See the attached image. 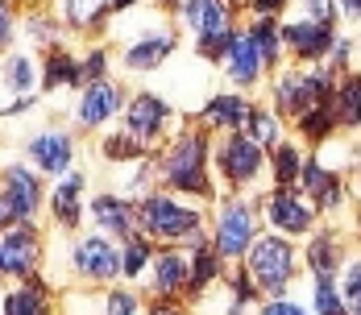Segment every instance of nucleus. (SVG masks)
<instances>
[{"instance_id":"41","label":"nucleus","mask_w":361,"mask_h":315,"mask_svg":"<svg viewBox=\"0 0 361 315\" xmlns=\"http://www.w3.org/2000/svg\"><path fill=\"white\" fill-rule=\"evenodd\" d=\"M250 295H253L250 278H237V299H241V303H245V299H250Z\"/></svg>"},{"instance_id":"11","label":"nucleus","mask_w":361,"mask_h":315,"mask_svg":"<svg viewBox=\"0 0 361 315\" xmlns=\"http://www.w3.org/2000/svg\"><path fill=\"white\" fill-rule=\"evenodd\" d=\"M30 158H34L42 171L63 175L71 166V137L67 133H42V137L30 141Z\"/></svg>"},{"instance_id":"8","label":"nucleus","mask_w":361,"mask_h":315,"mask_svg":"<svg viewBox=\"0 0 361 315\" xmlns=\"http://www.w3.org/2000/svg\"><path fill=\"white\" fill-rule=\"evenodd\" d=\"M75 266H79V274L83 278H112L116 270H121V257H116V249L104 241V237H87L83 245L75 249Z\"/></svg>"},{"instance_id":"1","label":"nucleus","mask_w":361,"mask_h":315,"mask_svg":"<svg viewBox=\"0 0 361 315\" xmlns=\"http://www.w3.org/2000/svg\"><path fill=\"white\" fill-rule=\"evenodd\" d=\"M295 270V253H290L279 237H262L257 245H250V274L257 278L262 290L270 295H283Z\"/></svg>"},{"instance_id":"27","label":"nucleus","mask_w":361,"mask_h":315,"mask_svg":"<svg viewBox=\"0 0 361 315\" xmlns=\"http://www.w3.org/2000/svg\"><path fill=\"white\" fill-rule=\"evenodd\" d=\"M299 125H303V133L307 137H324L328 129H332V116H328V104L320 100V104H312L303 116H299Z\"/></svg>"},{"instance_id":"3","label":"nucleus","mask_w":361,"mask_h":315,"mask_svg":"<svg viewBox=\"0 0 361 315\" xmlns=\"http://www.w3.org/2000/svg\"><path fill=\"white\" fill-rule=\"evenodd\" d=\"M166 178L179 187V191H200L208 195V178H204V137H187L171 149V158L162 162Z\"/></svg>"},{"instance_id":"38","label":"nucleus","mask_w":361,"mask_h":315,"mask_svg":"<svg viewBox=\"0 0 361 315\" xmlns=\"http://www.w3.org/2000/svg\"><path fill=\"white\" fill-rule=\"evenodd\" d=\"M307 4H312V21L332 25V0H307Z\"/></svg>"},{"instance_id":"26","label":"nucleus","mask_w":361,"mask_h":315,"mask_svg":"<svg viewBox=\"0 0 361 315\" xmlns=\"http://www.w3.org/2000/svg\"><path fill=\"white\" fill-rule=\"evenodd\" d=\"M307 261H312V270H316L320 278H332V270H336V249H332V241H328V237L312 241V253H307Z\"/></svg>"},{"instance_id":"28","label":"nucleus","mask_w":361,"mask_h":315,"mask_svg":"<svg viewBox=\"0 0 361 315\" xmlns=\"http://www.w3.org/2000/svg\"><path fill=\"white\" fill-rule=\"evenodd\" d=\"M250 37H253V46L262 50V63H270V58L279 54V42H274V25H270L266 17H262V21L253 25V34H250Z\"/></svg>"},{"instance_id":"39","label":"nucleus","mask_w":361,"mask_h":315,"mask_svg":"<svg viewBox=\"0 0 361 315\" xmlns=\"http://www.w3.org/2000/svg\"><path fill=\"white\" fill-rule=\"evenodd\" d=\"M109 307L112 311H133V295H112Z\"/></svg>"},{"instance_id":"40","label":"nucleus","mask_w":361,"mask_h":315,"mask_svg":"<svg viewBox=\"0 0 361 315\" xmlns=\"http://www.w3.org/2000/svg\"><path fill=\"white\" fill-rule=\"evenodd\" d=\"M100 70H104V54L92 50V58H87V75H100Z\"/></svg>"},{"instance_id":"23","label":"nucleus","mask_w":361,"mask_h":315,"mask_svg":"<svg viewBox=\"0 0 361 315\" xmlns=\"http://www.w3.org/2000/svg\"><path fill=\"white\" fill-rule=\"evenodd\" d=\"M83 75L75 67L71 58H63V54H50V63H46V83L50 87H67V83H79Z\"/></svg>"},{"instance_id":"13","label":"nucleus","mask_w":361,"mask_h":315,"mask_svg":"<svg viewBox=\"0 0 361 315\" xmlns=\"http://www.w3.org/2000/svg\"><path fill=\"white\" fill-rule=\"evenodd\" d=\"M283 37H287V46H295V54L320 58L328 46H332V25H324V21H299V25H290Z\"/></svg>"},{"instance_id":"45","label":"nucleus","mask_w":361,"mask_h":315,"mask_svg":"<svg viewBox=\"0 0 361 315\" xmlns=\"http://www.w3.org/2000/svg\"><path fill=\"white\" fill-rule=\"evenodd\" d=\"M345 8H349V17H357V13H361V0H345Z\"/></svg>"},{"instance_id":"4","label":"nucleus","mask_w":361,"mask_h":315,"mask_svg":"<svg viewBox=\"0 0 361 315\" xmlns=\"http://www.w3.org/2000/svg\"><path fill=\"white\" fill-rule=\"evenodd\" d=\"M137 220H142L145 233H154V237H187V233H195V224H200V216L191 208H179V204H171V199H162V195L145 199Z\"/></svg>"},{"instance_id":"7","label":"nucleus","mask_w":361,"mask_h":315,"mask_svg":"<svg viewBox=\"0 0 361 315\" xmlns=\"http://www.w3.org/2000/svg\"><path fill=\"white\" fill-rule=\"evenodd\" d=\"M37 261V237L34 228H13L8 237H0V274H30Z\"/></svg>"},{"instance_id":"10","label":"nucleus","mask_w":361,"mask_h":315,"mask_svg":"<svg viewBox=\"0 0 361 315\" xmlns=\"http://www.w3.org/2000/svg\"><path fill=\"white\" fill-rule=\"evenodd\" d=\"M4 208L13 211V220H30L37 211V178L30 171H8V183H4Z\"/></svg>"},{"instance_id":"35","label":"nucleus","mask_w":361,"mask_h":315,"mask_svg":"<svg viewBox=\"0 0 361 315\" xmlns=\"http://www.w3.org/2000/svg\"><path fill=\"white\" fill-rule=\"evenodd\" d=\"M145 257H149V249H145L142 241H129L125 257H121V270H125V274H137V270L145 266Z\"/></svg>"},{"instance_id":"19","label":"nucleus","mask_w":361,"mask_h":315,"mask_svg":"<svg viewBox=\"0 0 361 315\" xmlns=\"http://www.w3.org/2000/svg\"><path fill=\"white\" fill-rule=\"evenodd\" d=\"M96 220H100L104 228H112V233H125V237H129V228H133L137 216H133L129 204H121V199H109V195H104V199H96Z\"/></svg>"},{"instance_id":"25","label":"nucleus","mask_w":361,"mask_h":315,"mask_svg":"<svg viewBox=\"0 0 361 315\" xmlns=\"http://www.w3.org/2000/svg\"><path fill=\"white\" fill-rule=\"evenodd\" d=\"M303 187H312V191L320 195V204H336V199H341V191H336V178L324 175L320 166H307V171H303Z\"/></svg>"},{"instance_id":"24","label":"nucleus","mask_w":361,"mask_h":315,"mask_svg":"<svg viewBox=\"0 0 361 315\" xmlns=\"http://www.w3.org/2000/svg\"><path fill=\"white\" fill-rule=\"evenodd\" d=\"M183 282H187L183 261L175 253H162V257H158V290H179Z\"/></svg>"},{"instance_id":"18","label":"nucleus","mask_w":361,"mask_h":315,"mask_svg":"<svg viewBox=\"0 0 361 315\" xmlns=\"http://www.w3.org/2000/svg\"><path fill=\"white\" fill-rule=\"evenodd\" d=\"M79 191H83V178H79V175L63 178V183H59V191H54V211H59V224H67V228L79 220Z\"/></svg>"},{"instance_id":"37","label":"nucleus","mask_w":361,"mask_h":315,"mask_svg":"<svg viewBox=\"0 0 361 315\" xmlns=\"http://www.w3.org/2000/svg\"><path fill=\"white\" fill-rule=\"evenodd\" d=\"M316 307H320V311H341V299H336V290H332V286H328V278H320V290H316Z\"/></svg>"},{"instance_id":"5","label":"nucleus","mask_w":361,"mask_h":315,"mask_svg":"<svg viewBox=\"0 0 361 315\" xmlns=\"http://www.w3.org/2000/svg\"><path fill=\"white\" fill-rule=\"evenodd\" d=\"M253 241V216L250 208H241V204H233V208H224L220 216V228H216V253L220 257H237V253H245Z\"/></svg>"},{"instance_id":"9","label":"nucleus","mask_w":361,"mask_h":315,"mask_svg":"<svg viewBox=\"0 0 361 315\" xmlns=\"http://www.w3.org/2000/svg\"><path fill=\"white\" fill-rule=\"evenodd\" d=\"M220 166L233 183H250L262 166V145L253 137H233L224 149H220Z\"/></svg>"},{"instance_id":"33","label":"nucleus","mask_w":361,"mask_h":315,"mask_svg":"<svg viewBox=\"0 0 361 315\" xmlns=\"http://www.w3.org/2000/svg\"><path fill=\"white\" fill-rule=\"evenodd\" d=\"M212 278H216V257L200 249V257H195V270H191V286H208Z\"/></svg>"},{"instance_id":"29","label":"nucleus","mask_w":361,"mask_h":315,"mask_svg":"<svg viewBox=\"0 0 361 315\" xmlns=\"http://www.w3.org/2000/svg\"><path fill=\"white\" fill-rule=\"evenodd\" d=\"M100 8H104V0H67V17L75 25H92L100 17Z\"/></svg>"},{"instance_id":"42","label":"nucleus","mask_w":361,"mask_h":315,"mask_svg":"<svg viewBox=\"0 0 361 315\" xmlns=\"http://www.w3.org/2000/svg\"><path fill=\"white\" fill-rule=\"evenodd\" d=\"M274 8H283V0H257V13H274Z\"/></svg>"},{"instance_id":"32","label":"nucleus","mask_w":361,"mask_h":315,"mask_svg":"<svg viewBox=\"0 0 361 315\" xmlns=\"http://www.w3.org/2000/svg\"><path fill=\"white\" fill-rule=\"evenodd\" d=\"M345 303L361 311V261H353L349 270H345Z\"/></svg>"},{"instance_id":"14","label":"nucleus","mask_w":361,"mask_h":315,"mask_svg":"<svg viewBox=\"0 0 361 315\" xmlns=\"http://www.w3.org/2000/svg\"><path fill=\"white\" fill-rule=\"evenodd\" d=\"M116 104H121V92L100 79V83H92V87L83 92V100H79V121H83V125H104L112 112H116Z\"/></svg>"},{"instance_id":"34","label":"nucleus","mask_w":361,"mask_h":315,"mask_svg":"<svg viewBox=\"0 0 361 315\" xmlns=\"http://www.w3.org/2000/svg\"><path fill=\"white\" fill-rule=\"evenodd\" d=\"M299 171H303V166H299V154H295V149H279V183L290 187Z\"/></svg>"},{"instance_id":"15","label":"nucleus","mask_w":361,"mask_h":315,"mask_svg":"<svg viewBox=\"0 0 361 315\" xmlns=\"http://www.w3.org/2000/svg\"><path fill=\"white\" fill-rule=\"evenodd\" d=\"M257 70H262V50L253 46V37L250 34L233 37L228 42V75H233V83H253Z\"/></svg>"},{"instance_id":"12","label":"nucleus","mask_w":361,"mask_h":315,"mask_svg":"<svg viewBox=\"0 0 361 315\" xmlns=\"http://www.w3.org/2000/svg\"><path fill=\"white\" fill-rule=\"evenodd\" d=\"M166 112H171V108L162 104L158 96H137V100L129 104V116H125V125H129V133H133V137L149 141L154 133H158V129H162Z\"/></svg>"},{"instance_id":"2","label":"nucleus","mask_w":361,"mask_h":315,"mask_svg":"<svg viewBox=\"0 0 361 315\" xmlns=\"http://www.w3.org/2000/svg\"><path fill=\"white\" fill-rule=\"evenodd\" d=\"M183 17H187V25L200 34L208 58H216V54L228 50L233 34H228V8H224V0H187Z\"/></svg>"},{"instance_id":"36","label":"nucleus","mask_w":361,"mask_h":315,"mask_svg":"<svg viewBox=\"0 0 361 315\" xmlns=\"http://www.w3.org/2000/svg\"><path fill=\"white\" fill-rule=\"evenodd\" d=\"M104 149H109V158H137V154H142V149H137V141H129V137L104 141Z\"/></svg>"},{"instance_id":"43","label":"nucleus","mask_w":361,"mask_h":315,"mask_svg":"<svg viewBox=\"0 0 361 315\" xmlns=\"http://www.w3.org/2000/svg\"><path fill=\"white\" fill-rule=\"evenodd\" d=\"M8 37V13H4V4H0V42Z\"/></svg>"},{"instance_id":"22","label":"nucleus","mask_w":361,"mask_h":315,"mask_svg":"<svg viewBox=\"0 0 361 315\" xmlns=\"http://www.w3.org/2000/svg\"><path fill=\"white\" fill-rule=\"evenodd\" d=\"M42 307H46V295H42V290H30V286H25V290H17V295H8V299H4V311L8 315H34V311H42Z\"/></svg>"},{"instance_id":"16","label":"nucleus","mask_w":361,"mask_h":315,"mask_svg":"<svg viewBox=\"0 0 361 315\" xmlns=\"http://www.w3.org/2000/svg\"><path fill=\"white\" fill-rule=\"evenodd\" d=\"M270 220H274L283 233H303V228L312 224V211L303 208L290 191H279V195L270 199Z\"/></svg>"},{"instance_id":"20","label":"nucleus","mask_w":361,"mask_h":315,"mask_svg":"<svg viewBox=\"0 0 361 315\" xmlns=\"http://www.w3.org/2000/svg\"><path fill=\"white\" fill-rule=\"evenodd\" d=\"M204 116H208L212 125H241V121L250 116V104H245V100H237V96H220V100L208 104Z\"/></svg>"},{"instance_id":"30","label":"nucleus","mask_w":361,"mask_h":315,"mask_svg":"<svg viewBox=\"0 0 361 315\" xmlns=\"http://www.w3.org/2000/svg\"><path fill=\"white\" fill-rule=\"evenodd\" d=\"M245 125H250V137L257 141V145H270V141H274V121H270L266 112H257V108H250Z\"/></svg>"},{"instance_id":"17","label":"nucleus","mask_w":361,"mask_h":315,"mask_svg":"<svg viewBox=\"0 0 361 315\" xmlns=\"http://www.w3.org/2000/svg\"><path fill=\"white\" fill-rule=\"evenodd\" d=\"M171 50H175V37L162 34V37H149V42L129 46V50H125V63H129L133 70H145V67H158V63H162Z\"/></svg>"},{"instance_id":"44","label":"nucleus","mask_w":361,"mask_h":315,"mask_svg":"<svg viewBox=\"0 0 361 315\" xmlns=\"http://www.w3.org/2000/svg\"><path fill=\"white\" fill-rule=\"evenodd\" d=\"M4 224H13V211L4 208V199H0V228H4Z\"/></svg>"},{"instance_id":"6","label":"nucleus","mask_w":361,"mask_h":315,"mask_svg":"<svg viewBox=\"0 0 361 315\" xmlns=\"http://www.w3.org/2000/svg\"><path fill=\"white\" fill-rule=\"evenodd\" d=\"M328 96V79L320 75H287L283 83H279V104L295 112V116H303L312 104H320Z\"/></svg>"},{"instance_id":"21","label":"nucleus","mask_w":361,"mask_h":315,"mask_svg":"<svg viewBox=\"0 0 361 315\" xmlns=\"http://www.w3.org/2000/svg\"><path fill=\"white\" fill-rule=\"evenodd\" d=\"M336 116L345 125H357L361 121V79H345L341 87V104H336Z\"/></svg>"},{"instance_id":"31","label":"nucleus","mask_w":361,"mask_h":315,"mask_svg":"<svg viewBox=\"0 0 361 315\" xmlns=\"http://www.w3.org/2000/svg\"><path fill=\"white\" fill-rule=\"evenodd\" d=\"M30 79H34L30 58H21V54H17V58L8 63V87H13V92H30Z\"/></svg>"}]
</instances>
